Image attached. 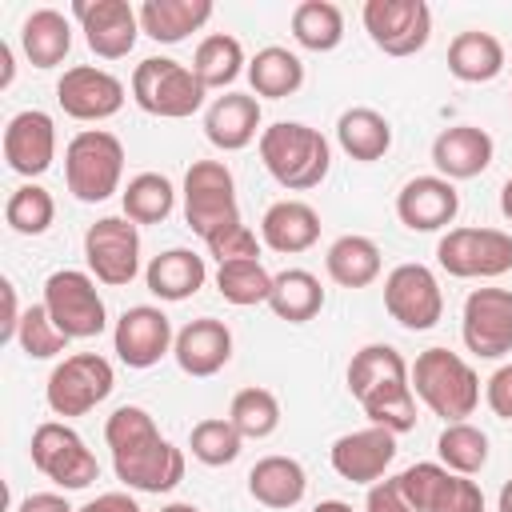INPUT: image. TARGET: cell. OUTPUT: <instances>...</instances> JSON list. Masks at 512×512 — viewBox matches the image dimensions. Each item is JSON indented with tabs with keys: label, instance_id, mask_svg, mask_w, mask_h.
Instances as JSON below:
<instances>
[{
	"label": "cell",
	"instance_id": "cell-16",
	"mask_svg": "<svg viewBox=\"0 0 512 512\" xmlns=\"http://www.w3.org/2000/svg\"><path fill=\"white\" fill-rule=\"evenodd\" d=\"M464 348L476 360H500L512 352V288H472L460 312Z\"/></svg>",
	"mask_w": 512,
	"mask_h": 512
},
{
	"label": "cell",
	"instance_id": "cell-26",
	"mask_svg": "<svg viewBox=\"0 0 512 512\" xmlns=\"http://www.w3.org/2000/svg\"><path fill=\"white\" fill-rule=\"evenodd\" d=\"M320 240V212L308 200H276L260 216V244L280 256L308 252Z\"/></svg>",
	"mask_w": 512,
	"mask_h": 512
},
{
	"label": "cell",
	"instance_id": "cell-34",
	"mask_svg": "<svg viewBox=\"0 0 512 512\" xmlns=\"http://www.w3.org/2000/svg\"><path fill=\"white\" fill-rule=\"evenodd\" d=\"M324 268H328L332 284H340V288H368V284L380 276V268H384L380 244L368 240V236L348 232V236H340V240L328 244Z\"/></svg>",
	"mask_w": 512,
	"mask_h": 512
},
{
	"label": "cell",
	"instance_id": "cell-11",
	"mask_svg": "<svg viewBox=\"0 0 512 512\" xmlns=\"http://www.w3.org/2000/svg\"><path fill=\"white\" fill-rule=\"evenodd\" d=\"M28 452H32L36 472H44V476H48L56 488H64V492L88 488V484L100 476V464H96V456L88 452L84 436H80L76 428H68L64 420H44V424H36Z\"/></svg>",
	"mask_w": 512,
	"mask_h": 512
},
{
	"label": "cell",
	"instance_id": "cell-28",
	"mask_svg": "<svg viewBox=\"0 0 512 512\" xmlns=\"http://www.w3.org/2000/svg\"><path fill=\"white\" fill-rule=\"evenodd\" d=\"M304 492H308V472L296 456H264L248 472V496L264 508L288 512L304 500Z\"/></svg>",
	"mask_w": 512,
	"mask_h": 512
},
{
	"label": "cell",
	"instance_id": "cell-18",
	"mask_svg": "<svg viewBox=\"0 0 512 512\" xmlns=\"http://www.w3.org/2000/svg\"><path fill=\"white\" fill-rule=\"evenodd\" d=\"M72 16L80 20L84 44L100 60H124L140 36V12L128 0H76Z\"/></svg>",
	"mask_w": 512,
	"mask_h": 512
},
{
	"label": "cell",
	"instance_id": "cell-49",
	"mask_svg": "<svg viewBox=\"0 0 512 512\" xmlns=\"http://www.w3.org/2000/svg\"><path fill=\"white\" fill-rule=\"evenodd\" d=\"M16 512H76L60 492H32L16 504Z\"/></svg>",
	"mask_w": 512,
	"mask_h": 512
},
{
	"label": "cell",
	"instance_id": "cell-44",
	"mask_svg": "<svg viewBox=\"0 0 512 512\" xmlns=\"http://www.w3.org/2000/svg\"><path fill=\"white\" fill-rule=\"evenodd\" d=\"M16 344H20V352H24L28 360H52V356L68 352V336L52 324V316H48L44 304H28V308H24Z\"/></svg>",
	"mask_w": 512,
	"mask_h": 512
},
{
	"label": "cell",
	"instance_id": "cell-43",
	"mask_svg": "<svg viewBox=\"0 0 512 512\" xmlns=\"http://www.w3.org/2000/svg\"><path fill=\"white\" fill-rule=\"evenodd\" d=\"M188 448H192V456H196L200 464H208V468H224V464H232V460L240 456L244 436L236 432V424H232L228 416H208V420L192 424V432H188Z\"/></svg>",
	"mask_w": 512,
	"mask_h": 512
},
{
	"label": "cell",
	"instance_id": "cell-21",
	"mask_svg": "<svg viewBox=\"0 0 512 512\" xmlns=\"http://www.w3.org/2000/svg\"><path fill=\"white\" fill-rule=\"evenodd\" d=\"M4 160L16 176H44L56 160V120L40 108H24L4 128Z\"/></svg>",
	"mask_w": 512,
	"mask_h": 512
},
{
	"label": "cell",
	"instance_id": "cell-48",
	"mask_svg": "<svg viewBox=\"0 0 512 512\" xmlns=\"http://www.w3.org/2000/svg\"><path fill=\"white\" fill-rule=\"evenodd\" d=\"M76 512H140V504H136L128 492H100L96 500L80 504Z\"/></svg>",
	"mask_w": 512,
	"mask_h": 512
},
{
	"label": "cell",
	"instance_id": "cell-9",
	"mask_svg": "<svg viewBox=\"0 0 512 512\" xmlns=\"http://www.w3.org/2000/svg\"><path fill=\"white\" fill-rule=\"evenodd\" d=\"M116 388V372L112 364L100 356V352H76V356H64L48 384H44V400L56 416H88L96 404H104Z\"/></svg>",
	"mask_w": 512,
	"mask_h": 512
},
{
	"label": "cell",
	"instance_id": "cell-41",
	"mask_svg": "<svg viewBox=\"0 0 512 512\" xmlns=\"http://www.w3.org/2000/svg\"><path fill=\"white\" fill-rule=\"evenodd\" d=\"M228 420L244 440H268L280 428V400L268 388H240L228 404Z\"/></svg>",
	"mask_w": 512,
	"mask_h": 512
},
{
	"label": "cell",
	"instance_id": "cell-4",
	"mask_svg": "<svg viewBox=\"0 0 512 512\" xmlns=\"http://www.w3.org/2000/svg\"><path fill=\"white\" fill-rule=\"evenodd\" d=\"M412 392L432 416H440L444 424H456V420H468L476 412L480 376L460 352L424 348L412 364Z\"/></svg>",
	"mask_w": 512,
	"mask_h": 512
},
{
	"label": "cell",
	"instance_id": "cell-54",
	"mask_svg": "<svg viewBox=\"0 0 512 512\" xmlns=\"http://www.w3.org/2000/svg\"><path fill=\"white\" fill-rule=\"evenodd\" d=\"M160 512H200L196 504H184V500H176V504H164Z\"/></svg>",
	"mask_w": 512,
	"mask_h": 512
},
{
	"label": "cell",
	"instance_id": "cell-5",
	"mask_svg": "<svg viewBox=\"0 0 512 512\" xmlns=\"http://www.w3.org/2000/svg\"><path fill=\"white\" fill-rule=\"evenodd\" d=\"M180 192H184V220L204 240V248L216 244L220 236L244 228L236 180H232V168L224 160H192Z\"/></svg>",
	"mask_w": 512,
	"mask_h": 512
},
{
	"label": "cell",
	"instance_id": "cell-52",
	"mask_svg": "<svg viewBox=\"0 0 512 512\" xmlns=\"http://www.w3.org/2000/svg\"><path fill=\"white\" fill-rule=\"evenodd\" d=\"M500 212H504V220H512V176L500 188Z\"/></svg>",
	"mask_w": 512,
	"mask_h": 512
},
{
	"label": "cell",
	"instance_id": "cell-2",
	"mask_svg": "<svg viewBox=\"0 0 512 512\" xmlns=\"http://www.w3.org/2000/svg\"><path fill=\"white\" fill-rule=\"evenodd\" d=\"M348 392L364 408V416L388 432L416 428V392L412 364L392 344H364L348 360Z\"/></svg>",
	"mask_w": 512,
	"mask_h": 512
},
{
	"label": "cell",
	"instance_id": "cell-33",
	"mask_svg": "<svg viewBox=\"0 0 512 512\" xmlns=\"http://www.w3.org/2000/svg\"><path fill=\"white\" fill-rule=\"evenodd\" d=\"M248 84H252V96L260 100H284V96H296L300 84H304V60L280 44H268L260 48L252 60H248Z\"/></svg>",
	"mask_w": 512,
	"mask_h": 512
},
{
	"label": "cell",
	"instance_id": "cell-55",
	"mask_svg": "<svg viewBox=\"0 0 512 512\" xmlns=\"http://www.w3.org/2000/svg\"><path fill=\"white\" fill-rule=\"evenodd\" d=\"M508 100H512V96H508Z\"/></svg>",
	"mask_w": 512,
	"mask_h": 512
},
{
	"label": "cell",
	"instance_id": "cell-50",
	"mask_svg": "<svg viewBox=\"0 0 512 512\" xmlns=\"http://www.w3.org/2000/svg\"><path fill=\"white\" fill-rule=\"evenodd\" d=\"M12 72H16V64H12V48L0 40V88L12 84Z\"/></svg>",
	"mask_w": 512,
	"mask_h": 512
},
{
	"label": "cell",
	"instance_id": "cell-27",
	"mask_svg": "<svg viewBox=\"0 0 512 512\" xmlns=\"http://www.w3.org/2000/svg\"><path fill=\"white\" fill-rule=\"evenodd\" d=\"M204 280H208V264L192 248H168V252L152 256L148 268H144L148 292L156 300H168V304H180V300L196 296L204 288Z\"/></svg>",
	"mask_w": 512,
	"mask_h": 512
},
{
	"label": "cell",
	"instance_id": "cell-29",
	"mask_svg": "<svg viewBox=\"0 0 512 512\" xmlns=\"http://www.w3.org/2000/svg\"><path fill=\"white\" fill-rule=\"evenodd\" d=\"M140 32L156 44H180L192 32H200L212 20V0H144L140 8Z\"/></svg>",
	"mask_w": 512,
	"mask_h": 512
},
{
	"label": "cell",
	"instance_id": "cell-46",
	"mask_svg": "<svg viewBox=\"0 0 512 512\" xmlns=\"http://www.w3.org/2000/svg\"><path fill=\"white\" fill-rule=\"evenodd\" d=\"M364 512H416V508L404 500V492H400V484H396V476H392V480H376V484L368 488Z\"/></svg>",
	"mask_w": 512,
	"mask_h": 512
},
{
	"label": "cell",
	"instance_id": "cell-51",
	"mask_svg": "<svg viewBox=\"0 0 512 512\" xmlns=\"http://www.w3.org/2000/svg\"><path fill=\"white\" fill-rule=\"evenodd\" d=\"M496 512H512V476L504 480V488H500V496H496Z\"/></svg>",
	"mask_w": 512,
	"mask_h": 512
},
{
	"label": "cell",
	"instance_id": "cell-39",
	"mask_svg": "<svg viewBox=\"0 0 512 512\" xmlns=\"http://www.w3.org/2000/svg\"><path fill=\"white\" fill-rule=\"evenodd\" d=\"M216 292L236 304V308H252V304H268L272 296V272L256 260H224L216 268Z\"/></svg>",
	"mask_w": 512,
	"mask_h": 512
},
{
	"label": "cell",
	"instance_id": "cell-47",
	"mask_svg": "<svg viewBox=\"0 0 512 512\" xmlns=\"http://www.w3.org/2000/svg\"><path fill=\"white\" fill-rule=\"evenodd\" d=\"M0 296H4V324H0V336H4V340H16L20 320H24V312H20V304H16V284H12V280H0Z\"/></svg>",
	"mask_w": 512,
	"mask_h": 512
},
{
	"label": "cell",
	"instance_id": "cell-53",
	"mask_svg": "<svg viewBox=\"0 0 512 512\" xmlns=\"http://www.w3.org/2000/svg\"><path fill=\"white\" fill-rule=\"evenodd\" d=\"M312 512H356L352 504H344V500H320Z\"/></svg>",
	"mask_w": 512,
	"mask_h": 512
},
{
	"label": "cell",
	"instance_id": "cell-35",
	"mask_svg": "<svg viewBox=\"0 0 512 512\" xmlns=\"http://www.w3.org/2000/svg\"><path fill=\"white\" fill-rule=\"evenodd\" d=\"M268 308L288 324H308L324 308V288L308 268H284V272L272 276Z\"/></svg>",
	"mask_w": 512,
	"mask_h": 512
},
{
	"label": "cell",
	"instance_id": "cell-12",
	"mask_svg": "<svg viewBox=\"0 0 512 512\" xmlns=\"http://www.w3.org/2000/svg\"><path fill=\"white\" fill-rule=\"evenodd\" d=\"M84 264L96 284H132L140 276V228L128 216H100L84 232Z\"/></svg>",
	"mask_w": 512,
	"mask_h": 512
},
{
	"label": "cell",
	"instance_id": "cell-8",
	"mask_svg": "<svg viewBox=\"0 0 512 512\" xmlns=\"http://www.w3.org/2000/svg\"><path fill=\"white\" fill-rule=\"evenodd\" d=\"M52 316V324L68 336V340H92L108 328V308L104 296L96 288L92 272L80 268H60L44 280V300H40Z\"/></svg>",
	"mask_w": 512,
	"mask_h": 512
},
{
	"label": "cell",
	"instance_id": "cell-36",
	"mask_svg": "<svg viewBox=\"0 0 512 512\" xmlns=\"http://www.w3.org/2000/svg\"><path fill=\"white\" fill-rule=\"evenodd\" d=\"M196 80L212 92V88H228L240 72H248V60H244V44L232 36V32H208L196 52H192V64Z\"/></svg>",
	"mask_w": 512,
	"mask_h": 512
},
{
	"label": "cell",
	"instance_id": "cell-10",
	"mask_svg": "<svg viewBox=\"0 0 512 512\" xmlns=\"http://www.w3.org/2000/svg\"><path fill=\"white\" fill-rule=\"evenodd\" d=\"M436 260L456 280H496L512 272V236L500 228H448Z\"/></svg>",
	"mask_w": 512,
	"mask_h": 512
},
{
	"label": "cell",
	"instance_id": "cell-19",
	"mask_svg": "<svg viewBox=\"0 0 512 512\" xmlns=\"http://www.w3.org/2000/svg\"><path fill=\"white\" fill-rule=\"evenodd\" d=\"M56 104L72 120L100 124V120H108V116H116L124 108V84L108 68L76 64L56 80Z\"/></svg>",
	"mask_w": 512,
	"mask_h": 512
},
{
	"label": "cell",
	"instance_id": "cell-13",
	"mask_svg": "<svg viewBox=\"0 0 512 512\" xmlns=\"http://www.w3.org/2000/svg\"><path fill=\"white\" fill-rule=\"evenodd\" d=\"M404 500L416 512H484V492L472 476L448 472L436 460H420L396 476Z\"/></svg>",
	"mask_w": 512,
	"mask_h": 512
},
{
	"label": "cell",
	"instance_id": "cell-38",
	"mask_svg": "<svg viewBox=\"0 0 512 512\" xmlns=\"http://www.w3.org/2000/svg\"><path fill=\"white\" fill-rule=\"evenodd\" d=\"M120 208L132 224H160L172 216L176 208V188L164 172H140L124 184L120 192Z\"/></svg>",
	"mask_w": 512,
	"mask_h": 512
},
{
	"label": "cell",
	"instance_id": "cell-6",
	"mask_svg": "<svg viewBox=\"0 0 512 512\" xmlns=\"http://www.w3.org/2000/svg\"><path fill=\"white\" fill-rule=\"evenodd\" d=\"M124 180V144L108 128H84L64 148V184L80 204H100Z\"/></svg>",
	"mask_w": 512,
	"mask_h": 512
},
{
	"label": "cell",
	"instance_id": "cell-20",
	"mask_svg": "<svg viewBox=\"0 0 512 512\" xmlns=\"http://www.w3.org/2000/svg\"><path fill=\"white\" fill-rule=\"evenodd\" d=\"M328 460H332V472L348 484H376L388 464L396 460V432L380 428V424H368V428H356V432H344L332 440L328 448Z\"/></svg>",
	"mask_w": 512,
	"mask_h": 512
},
{
	"label": "cell",
	"instance_id": "cell-37",
	"mask_svg": "<svg viewBox=\"0 0 512 512\" xmlns=\"http://www.w3.org/2000/svg\"><path fill=\"white\" fill-rule=\"evenodd\" d=\"M292 40L308 52H332L344 40V12L332 0H300L292 8Z\"/></svg>",
	"mask_w": 512,
	"mask_h": 512
},
{
	"label": "cell",
	"instance_id": "cell-32",
	"mask_svg": "<svg viewBox=\"0 0 512 512\" xmlns=\"http://www.w3.org/2000/svg\"><path fill=\"white\" fill-rule=\"evenodd\" d=\"M336 144L344 148V156H352L360 164H372L392 148V124H388L384 112H376L368 104L344 108L340 120H336Z\"/></svg>",
	"mask_w": 512,
	"mask_h": 512
},
{
	"label": "cell",
	"instance_id": "cell-24",
	"mask_svg": "<svg viewBox=\"0 0 512 512\" xmlns=\"http://www.w3.org/2000/svg\"><path fill=\"white\" fill-rule=\"evenodd\" d=\"M260 132V100L252 92H224L204 108V136L220 152H240Z\"/></svg>",
	"mask_w": 512,
	"mask_h": 512
},
{
	"label": "cell",
	"instance_id": "cell-23",
	"mask_svg": "<svg viewBox=\"0 0 512 512\" xmlns=\"http://www.w3.org/2000/svg\"><path fill=\"white\" fill-rule=\"evenodd\" d=\"M172 356H176V364H180L184 376L208 380V376H216V372L232 360V332H228V324L216 320V316L188 320V324L176 332Z\"/></svg>",
	"mask_w": 512,
	"mask_h": 512
},
{
	"label": "cell",
	"instance_id": "cell-31",
	"mask_svg": "<svg viewBox=\"0 0 512 512\" xmlns=\"http://www.w3.org/2000/svg\"><path fill=\"white\" fill-rule=\"evenodd\" d=\"M448 72L464 84H488L504 72V44L484 28L456 32L448 44Z\"/></svg>",
	"mask_w": 512,
	"mask_h": 512
},
{
	"label": "cell",
	"instance_id": "cell-22",
	"mask_svg": "<svg viewBox=\"0 0 512 512\" xmlns=\"http://www.w3.org/2000/svg\"><path fill=\"white\" fill-rule=\"evenodd\" d=\"M460 212V192L444 176H412L396 192V220L408 232H440L456 220Z\"/></svg>",
	"mask_w": 512,
	"mask_h": 512
},
{
	"label": "cell",
	"instance_id": "cell-3",
	"mask_svg": "<svg viewBox=\"0 0 512 512\" xmlns=\"http://www.w3.org/2000/svg\"><path fill=\"white\" fill-rule=\"evenodd\" d=\"M260 160L268 168V176L288 188V192H308L316 188L328 168H332V148L324 140L320 128H308L300 120H276L260 132L256 140Z\"/></svg>",
	"mask_w": 512,
	"mask_h": 512
},
{
	"label": "cell",
	"instance_id": "cell-17",
	"mask_svg": "<svg viewBox=\"0 0 512 512\" xmlns=\"http://www.w3.org/2000/svg\"><path fill=\"white\" fill-rule=\"evenodd\" d=\"M176 344L172 320L156 308V304H132L120 312L116 328H112V352L120 356V364L128 368H152L160 364Z\"/></svg>",
	"mask_w": 512,
	"mask_h": 512
},
{
	"label": "cell",
	"instance_id": "cell-30",
	"mask_svg": "<svg viewBox=\"0 0 512 512\" xmlns=\"http://www.w3.org/2000/svg\"><path fill=\"white\" fill-rule=\"evenodd\" d=\"M20 48L32 68H56L72 52V24L60 8H36L20 24Z\"/></svg>",
	"mask_w": 512,
	"mask_h": 512
},
{
	"label": "cell",
	"instance_id": "cell-14",
	"mask_svg": "<svg viewBox=\"0 0 512 512\" xmlns=\"http://www.w3.org/2000/svg\"><path fill=\"white\" fill-rule=\"evenodd\" d=\"M360 20L384 56H416L432 40V8L424 0H368Z\"/></svg>",
	"mask_w": 512,
	"mask_h": 512
},
{
	"label": "cell",
	"instance_id": "cell-45",
	"mask_svg": "<svg viewBox=\"0 0 512 512\" xmlns=\"http://www.w3.org/2000/svg\"><path fill=\"white\" fill-rule=\"evenodd\" d=\"M484 400H488L492 416L512 420V364H500V368L484 380Z\"/></svg>",
	"mask_w": 512,
	"mask_h": 512
},
{
	"label": "cell",
	"instance_id": "cell-7",
	"mask_svg": "<svg viewBox=\"0 0 512 512\" xmlns=\"http://www.w3.org/2000/svg\"><path fill=\"white\" fill-rule=\"evenodd\" d=\"M208 88L196 80V72L172 56H148L132 68V100L140 112L160 120H188L204 108Z\"/></svg>",
	"mask_w": 512,
	"mask_h": 512
},
{
	"label": "cell",
	"instance_id": "cell-25",
	"mask_svg": "<svg viewBox=\"0 0 512 512\" xmlns=\"http://www.w3.org/2000/svg\"><path fill=\"white\" fill-rule=\"evenodd\" d=\"M496 156V144L484 128L476 124H452L444 128L436 140H432V164H436V176L444 180H472L480 176Z\"/></svg>",
	"mask_w": 512,
	"mask_h": 512
},
{
	"label": "cell",
	"instance_id": "cell-40",
	"mask_svg": "<svg viewBox=\"0 0 512 512\" xmlns=\"http://www.w3.org/2000/svg\"><path fill=\"white\" fill-rule=\"evenodd\" d=\"M436 456H440V464L448 472L476 476L488 464V436L476 424H468V420L444 424V432L436 436Z\"/></svg>",
	"mask_w": 512,
	"mask_h": 512
},
{
	"label": "cell",
	"instance_id": "cell-1",
	"mask_svg": "<svg viewBox=\"0 0 512 512\" xmlns=\"http://www.w3.org/2000/svg\"><path fill=\"white\" fill-rule=\"evenodd\" d=\"M104 444L112 452L116 480L132 492H172L184 480V452L160 436L156 420L140 404H124L104 420Z\"/></svg>",
	"mask_w": 512,
	"mask_h": 512
},
{
	"label": "cell",
	"instance_id": "cell-15",
	"mask_svg": "<svg viewBox=\"0 0 512 512\" xmlns=\"http://www.w3.org/2000/svg\"><path fill=\"white\" fill-rule=\"evenodd\" d=\"M384 308L408 332H428L444 316V292L428 264H396L384 276Z\"/></svg>",
	"mask_w": 512,
	"mask_h": 512
},
{
	"label": "cell",
	"instance_id": "cell-42",
	"mask_svg": "<svg viewBox=\"0 0 512 512\" xmlns=\"http://www.w3.org/2000/svg\"><path fill=\"white\" fill-rule=\"evenodd\" d=\"M4 220H8V228L20 232V236H44V232L52 228V220H56V200H52L48 188H40V184L28 180V184H20V188L8 196Z\"/></svg>",
	"mask_w": 512,
	"mask_h": 512
}]
</instances>
